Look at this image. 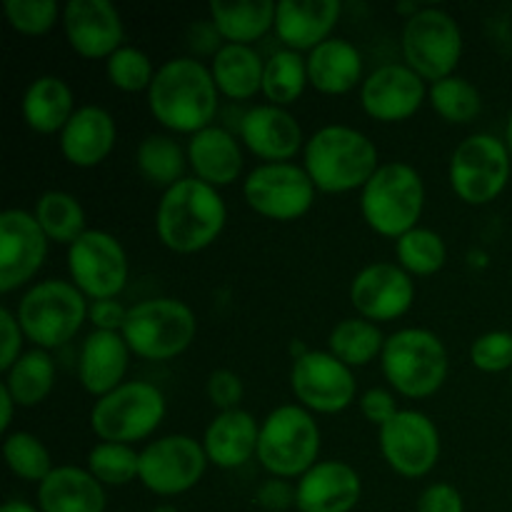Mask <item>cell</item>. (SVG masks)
I'll use <instances>...</instances> for the list:
<instances>
[{
  "mask_svg": "<svg viewBox=\"0 0 512 512\" xmlns=\"http://www.w3.org/2000/svg\"><path fill=\"white\" fill-rule=\"evenodd\" d=\"M148 103L165 128L195 135L218 113V85L200 60L173 58L155 73Z\"/></svg>",
  "mask_w": 512,
  "mask_h": 512,
  "instance_id": "6da1fadb",
  "label": "cell"
},
{
  "mask_svg": "<svg viewBox=\"0 0 512 512\" xmlns=\"http://www.w3.org/2000/svg\"><path fill=\"white\" fill-rule=\"evenodd\" d=\"M225 218L228 210L218 190L198 178H185L165 190L155 215V230L163 245L175 253H198L218 238Z\"/></svg>",
  "mask_w": 512,
  "mask_h": 512,
  "instance_id": "7a4b0ae2",
  "label": "cell"
},
{
  "mask_svg": "<svg viewBox=\"0 0 512 512\" xmlns=\"http://www.w3.org/2000/svg\"><path fill=\"white\" fill-rule=\"evenodd\" d=\"M373 140L348 125L320 128L305 143V170L323 193H348L368 185L378 170Z\"/></svg>",
  "mask_w": 512,
  "mask_h": 512,
  "instance_id": "3957f363",
  "label": "cell"
},
{
  "mask_svg": "<svg viewBox=\"0 0 512 512\" xmlns=\"http://www.w3.org/2000/svg\"><path fill=\"white\" fill-rule=\"evenodd\" d=\"M425 205V185L408 163H385L363 188L360 208L370 228L388 238H403L415 228Z\"/></svg>",
  "mask_w": 512,
  "mask_h": 512,
  "instance_id": "277c9868",
  "label": "cell"
},
{
  "mask_svg": "<svg viewBox=\"0 0 512 512\" xmlns=\"http://www.w3.org/2000/svg\"><path fill=\"white\" fill-rule=\"evenodd\" d=\"M383 370L398 393L408 398H428L448 378V350L430 330H398L385 340Z\"/></svg>",
  "mask_w": 512,
  "mask_h": 512,
  "instance_id": "5b68a950",
  "label": "cell"
},
{
  "mask_svg": "<svg viewBox=\"0 0 512 512\" xmlns=\"http://www.w3.org/2000/svg\"><path fill=\"white\" fill-rule=\"evenodd\" d=\"M88 310L78 285L68 280H45L23 295L15 318L40 350H48L73 340L88 318Z\"/></svg>",
  "mask_w": 512,
  "mask_h": 512,
  "instance_id": "8992f818",
  "label": "cell"
},
{
  "mask_svg": "<svg viewBox=\"0 0 512 512\" xmlns=\"http://www.w3.org/2000/svg\"><path fill=\"white\" fill-rule=\"evenodd\" d=\"M320 453V428L300 405H283L265 418L258 460L275 478H303Z\"/></svg>",
  "mask_w": 512,
  "mask_h": 512,
  "instance_id": "52a82bcc",
  "label": "cell"
},
{
  "mask_svg": "<svg viewBox=\"0 0 512 512\" xmlns=\"http://www.w3.org/2000/svg\"><path fill=\"white\" fill-rule=\"evenodd\" d=\"M123 338L145 360H170L183 353L195 338V315L173 298H153L128 308Z\"/></svg>",
  "mask_w": 512,
  "mask_h": 512,
  "instance_id": "ba28073f",
  "label": "cell"
},
{
  "mask_svg": "<svg viewBox=\"0 0 512 512\" xmlns=\"http://www.w3.org/2000/svg\"><path fill=\"white\" fill-rule=\"evenodd\" d=\"M165 418V398L155 385L130 380L98 398L90 410L93 433L103 443L130 445L148 438Z\"/></svg>",
  "mask_w": 512,
  "mask_h": 512,
  "instance_id": "9c48e42d",
  "label": "cell"
},
{
  "mask_svg": "<svg viewBox=\"0 0 512 512\" xmlns=\"http://www.w3.org/2000/svg\"><path fill=\"white\" fill-rule=\"evenodd\" d=\"M403 53L423 80L450 78L463 55V33L453 15L440 8H420L403 30Z\"/></svg>",
  "mask_w": 512,
  "mask_h": 512,
  "instance_id": "30bf717a",
  "label": "cell"
},
{
  "mask_svg": "<svg viewBox=\"0 0 512 512\" xmlns=\"http://www.w3.org/2000/svg\"><path fill=\"white\" fill-rule=\"evenodd\" d=\"M510 180V150L500 138L478 133L465 138L450 160V185L470 205L498 198Z\"/></svg>",
  "mask_w": 512,
  "mask_h": 512,
  "instance_id": "8fae6325",
  "label": "cell"
},
{
  "mask_svg": "<svg viewBox=\"0 0 512 512\" xmlns=\"http://www.w3.org/2000/svg\"><path fill=\"white\" fill-rule=\"evenodd\" d=\"M68 268L73 283L93 300L115 298L128 280V258L110 233L85 230L68 250Z\"/></svg>",
  "mask_w": 512,
  "mask_h": 512,
  "instance_id": "7c38bea8",
  "label": "cell"
},
{
  "mask_svg": "<svg viewBox=\"0 0 512 512\" xmlns=\"http://www.w3.org/2000/svg\"><path fill=\"white\" fill-rule=\"evenodd\" d=\"M245 200L255 213L273 220H295L310 210L315 183L308 170L293 163H265L248 175Z\"/></svg>",
  "mask_w": 512,
  "mask_h": 512,
  "instance_id": "4fadbf2b",
  "label": "cell"
},
{
  "mask_svg": "<svg viewBox=\"0 0 512 512\" xmlns=\"http://www.w3.org/2000/svg\"><path fill=\"white\" fill-rule=\"evenodd\" d=\"M208 455L198 440L188 435H168L140 453V475L145 488L155 495H180L200 483Z\"/></svg>",
  "mask_w": 512,
  "mask_h": 512,
  "instance_id": "5bb4252c",
  "label": "cell"
},
{
  "mask_svg": "<svg viewBox=\"0 0 512 512\" xmlns=\"http://www.w3.org/2000/svg\"><path fill=\"white\" fill-rule=\"evenodd\" d=\"M380 450L395 473L423 478L440 458V433L428 415L398 410V415L380 428Z\"/></svg>",
  "mask_w": 512,
  "mask_h": 512,
  "instance_id": "9a60e30c",
  "label": "cell"
},
{
  "mask_svg": "<svg viewBox=\"0 0 512 512\" xmlns=\"http://www.w3.org/2000/svg\"><path fill=\"white\" fill-rule=\"evenodd\" d=\"M293 393L318 413H340L355 398V378L343 360L333 353L308 350L298 355L290 373Z\"/></svg>",
  "mask_w": 512,
  "mask_h": 512,
  "instance_id": "2e32d148",
  "label": "cell"
},
{
  "mask_svg": "<svg viewBox=\"0 0 512 512\" xmlns=\"http://www.w3.org/2000/svg\"><path fill=\"white\" fill-rule=\"evenodd\" d=\"M48 235L35 215L25 210H5L0 215V293L28 283L43 265Z\"/></svg>",
  "mask_w": 512,
  "mask_h": 512,
  "instance_id": "e0dca14e",
  "label": "cell"
},
{
  "mask_svg": "<svg viewBox=\"0 0 512 512\" xmlns=\"http://www.w3.org/2000/svg\"><path fill=\"white\" fill-rule=\"evenodd\" d=\"M415 298V288L410 275L400 265L373 263L355 275L350 285V300L360 315L368 320L400 318L410 310Z\"/></svg>",
  "mask_w": 512,
  "mask_h": 512,
  "instance_id": "ac0fdd59",
  "label": "cell"
},
{
  "mask_svg": "<svg viewBox=\"0 0 512 512\" xmlns=\"http://www.w3.org/2000/svg\"><path fill=\"white\" fill-rule=\"evenodd\" d=\"M63 25L73 50L83 58H110L123 48V20L110 0H70Z\"/></svg>",
  "mask_w": 512,
  "mask_h": 512,
  "instance_id": "d6986e66",
  "label": "cell"
},
{
  "mask_svg": "<svg viewBox=\"0 0 512 512\" xmlns=\"http://www.w3.org/2000/svg\"><path fill=\"white\" fill-rule=\"evenodd\" d=\"M365 113L383 123L410 118L425 100V83L410 65L390 63L375 70L360 90Z\"/></svg>",
  "mask_w": 512,
  "mask_h": 512,
  "instance_id": "ffe728a7",
  "label": "cell"
},
{
  "mask_svg": "<svg viewBox=\"0 0 512 512\" xmlns=\"http://www.w3.org/2000/svg\"><path fill=\"white\" fill-rule=\"evenodd\" d=\"M300 512H350L363 495L360 475L340 460H320L295 485Z\"/></svg>",
  "mask_w": 512,
  "mask_h": 512,
  "instance_id": "44dd1931",
  "label": "cell"
},
{
  "mask_svg": "<svg viewBox=\"0 0 512 512\" xmlns=\"http://www.w3.org/2000/svg\"><path fill=\"white\" fill-rule=\"evenodd\" d=\"M240 138L258 158L285 163L303 145V128L280 105H258L240 120Z\"/></svg>",
  "mask_w": 512,
  "mask_h": 512,
  "instance_id": "7402d4cb",
  "label": "cell"
},
{
  "mask_svg": "<svg viewBox=\"0 0 512 512\" xmlns=\"http://www.w3.org/2000/svg\"><path fill=\"white\" fill-rule=\"evenodd\" d=\"M340 18L338 0H280L275 30L288 50H315L325 43Z\"/></svg>",
  "mask_w": 512,
  "mask_h": 512,
  "instance_id": "603a6c76",
  "label": "cell"
},
{
  "mask_svg": "<svg viewBox=\"0 0 512 512\" xmlns=\"http://www.w3.org/2000/svg\"><path fill=\"white\" fill-rule=\"evenodd\" d=\"M115 143V120L98 105H83L60 133V150L78 168L103 163Z\"/></svg>",
  "mask_w": 512,
  "mask_h": 512,
  "instance_id": "cb8c5ba5",
  "label": "cell"
},
{
  "mask_svg": "<svg viewBox=\"0 0 512 512\" xmlns=\"http://www.w3.org/2000/svg\"><path fill=\"white\" fill-rule=\"evenodd\" d=\"M128 343L123 333H110V330H93L85 338L83 350H80V383L90 395L113 393L120 388L125 370H128Z\"/></svg>",
  "mask_w": 512,
  "mask_h": 512,
  "instance_id": "d4e9b609",
  "label": "cell"
},
{
  "mask_svg": "<svg viewBox=\"0 0 512 512\" xmlns=\"http://www.w3.org/2000/svg\"><path fill=\"white\" fill-rule=\"evenodd\" d=\"M260 428L245 410H225L205 430V455L218 468H240L258 455Z\"/></svg>",
  "mask_w": 512,
  "mask_h": 512,
  "instance_id": "484cf974",
  "label": "cell"
},
{
  "mask_svg": "<svg viewBox=\"0 0 512 512\" xmlns=\"http://www.w3.org/2000/svg\"><path fill=\"white\" fill-rule=\"evenodd\" d=\"M40 512H105V490L90 470L63 465L38 488Z\"/></svg>",
  "mask_w": 512,
  "mask_h": 512,
  "instance_id": "4316f807",
  "label": "cell"
},
{
  "mask_svg": "<svg viewBox=\"0 0 512 512\" xmlns=\"http://www.w3.org/2000/svg\"><path fill=\"white\" fill-rule=\"evenodd\" d=\"M188 160L198 173V180L213 185V188L235 183L243 170V153H240L238 140L228 130L215 128V125L190 138Z\"/></svg>",
  "mask_w": 512,
  "mask_h": 512,
  "instance_id": "83f0119b",
  "label": "cell"
},
{
  "mask_svg": "<svg viewBox=\"0 0 512 512\" xmlns=\"http://www.w3.org/2000/svg\"><path fill=\"white\" fill-rule=\"evenodd\" d=\"M363 75V60L358 48L348 40L328 38L318 48L310 50L308 78L320 93L340 95L353 90Z\"/></svg>",
  "mask_w": 512,
  "mask_h": 512,
  "instance_id": "f1b7e54d",
  "label": "cell"
},
{
  "mask_svg": "<svg viewBox=\"0 0 512 512\" xmlns=\"http://www.w3.org/2000/svg\"><path fill=\"white\" fill-rule=\"evenodd\" d=\"M73 93L58 75H40L23 95V118L35 133H63L73 118Z\"/></svg>",
  "mask_w": 512,
  "mask_h": 512,
  "instance_id": "f546056e",
  "label": "cell"
},
{
  "mask_svg": "<svg viewBox=\"0 0 512 512\" xmlns=\"http://www.w3.org/2000/svg\"><path fill=\"white\" fill-rule=\"evenodd\" d=\"M210 73L220 93L233 100H245L263 90L265 63L250 45L228 43L215 50Z\"/></svg>",
  "mask_w": 512,
  "mask_h": 512,
  "instance_id": "4dcf8cb0",
  "label": "cell"
},
{
  "mask_svg": "<svg viewBox=\"0 0 512 512\" xmlns=\"http://www.w3.org/2000/svg\"><path fill=\"white\" fill-rule=\"evenodd\" d=\"M275 10L278 3L273 0H240V3H213L210 18L220 38L235 45H248L268 33L275 25Z\"/></svg>",
  "mask_w": 512,
  "mask_h": 512,
  "instance_id": "1f68e13d",
  "label": "cell"
},
{
  "mask_svg": "<svg viewBox=\"0 0 512 512\" xmlns=\"http://www.w3.org/2000/svg\"><path fill=\"white\" fill-rule=\"evenodd\" d=\"M55 383V363L45 350H30L5 373V388L13 395L15 405L33 408L43 403Z\"/></svg>",
  "mask_w": 512,
  "mask_h": 512,
  "instance_id": "d6a6232c",
  "label": "cell"
},
{
  "mask_svg": "<svg viewBox=\"0 0 512 512\" xmlns=\"http://www.w3.org/2000/svg\"><path fill=\"white\" fill-rule=\"evenodd\" d=\"M35 220L48 240L73 245L85 233V210L78 200L63 190H48L35 203Z\"/></svg>",
  "mask_w": 512,
  "mask_h": 512,
  "instance_id": "836d02e7",
  "label": "cell"
},
{
  "mask_svg": "<svg viewBox=\"0 0 512 512\" xmlns=\"http://www.w3.org/2000/svg\"><path fill=\"white\" fill-rule=\"evenodd\" d=\"M308 78V60L295 50H278L265 60L263 93L270 105H290L303 95Z\"/></svg>",
  "mask_w": 512,
  "mask_h": 512,
  "instance_id": "e575fe53",
  "label": "cell"
},
{
  "mask_svg": "<svg viewBox=\"0 0 512 512\" xmlns=\"http://www.w3.org/2000/svg\"><path fill=\"white\" fill-rule=\"evenodd\" d=\"M385 338L380 328L370 320L348 318L340 320L330 333V353L345 365H368L378 355H383Z\"/></svg>",
  "mask_w": 512,
  "mask_h": 512,
  "instance_id": "d590c367",
  "label": "cell"
},
{
  "mask_svg": "<svg viewBox=\"0 0 512 512\" xmlns=\"http://www.w3.org/2000/svg\"><path fill=\"white\" fill-rule=\"evenodd\" d=\"M138 168L158 188H173L185 173V153L170 135H148L138 145Z\"/></svg>",
  "mask_w": 512,
  "mask_h": 512,
  "instance_id": "8d00e7d4",
  "label": "cell"
},
{
  "mask_svg": "<svg viewBox=\"0 0 512 512\" xmlns=\"http://www.w3.org/2000/svg\"><path fill=\"white\" fill-rule=\"evenodd\" d=\"M430 103H433L435 113L448 120V123H473L480 115V108H483L478 88L470 80L455 78V75L433 83Z\"/></svg>",
  "mask_w": 512,
  "mask_h": 512,
  "instance_id": "74e56055",
  "label": "cell"
},
{
  "mask_svg": "<svg viewBox=\"0 0 512 512\" xmlns=\"http://www.w3.org/2000/svg\"><path fill=\"white\" fill-rule=\"evenodd\" d=\"M395 253H398L400 268L415 275L438 273L448 258L445 240L428 228H413L403 238H398Z\"/></svg>",
  "mask_w": 512,
  "mask_h": 512,
  "instance_id": "f35d334b",
  "label": "cell"
},
{
  "mask_svg": "<svg viewBox=\"0 0 512 512\" xmlns=\"http://www.w3.org/2000/svg\"><path fill=\"white\" fill-rule=\"evenodd\" d=\"M88 468L103 485H125L140 475V453L130 445L98 443L90 450Z\"/></svg>",
  "mask_w": 512,
  "mask_h": 512,
  "instance_id": "ab89813d",
  "label": "cell"
},
{
  "mask_svg": "<svg viewBox=\"0 0 512 512\" xmlns=\"http://www.w3.org/2000/svg\"><path fill=\"white\" fill-rule=\"evenodd\" d=\"M3 453L8 468L23 480L43 483V480L55 470L53 465H50L48 448L30 433L8 435L3 443Z\"/></svg>",
  "mask_w": 512,
  "mask_h": 512,
  "instance_id": "60d3db41",
  "label": "cell"
},
{
  "mask_svg": "<svg viewBox=\"0 0 512 512\" xmlns=\"http://www.w3.org/2000/svg\"><path fill=\"white\" fill-rule=\"evenodd\" d=\"M108 78L115 88L125 93H138L150 88L155 73L150 58L138 48H120L108 58Z\"/></svg>",
  "mask_w": 512,
  "mask_h": 512,
  "instance_id": "b9f144b4",
  "label": "cell"
},
{
  "mask_svg": "<svg viewBox=\"0 0 512 512\" xmlns=\"http://www.w3.org/2000/svg\"><path fill=\"white\" fill-rule=\"evenodd\" d=\"M5 15L20 33L43 35L58 20V3L55 0H5Z\"/></svg>",
  "mask_w": 512,
  "mask_h": 512,
  "instance_id": "7bdbcfd3",
  "label": "cell"
},
{
  "mask_svg": "<svg viewBox=\"0 0 512 512\" xmlns=\"http://www.w3.org/2000/svg\"><path fill=\"white\" fill-rule=\"evenodd\" d=\"M470 360L485 373H500L512 368V335L505 330L480 335L470 348Z\"/></svg>",
  "mask_w": 512,
  "mask_h": 512,
  "instance_id": "ee69618b",
  "label": "cell"
},
{
  "mask_svg": "<svg viewBox=\"0 0 512 512\" xmlns=\"http://www.w3.org/2000/svg\"><path fill=\"white\" fill-rule=\"evenodd\" d=\"M208 395L220 413L225 410H238L243 400V380L233 370H215L208 378Z\"/></svg>",
  "mask_w": 512,
  "mask_h": 512,
  "instance_id": "f6af8a7d",
  "label": "cell"
},
{
  "mask_svg": "<svg viewBox=\"0 0 512 512\" xmlns=\"http://www.w3.org/2000/svg\"><path fill=\"white\" fill-rule=\"evenodd\" d=\"M0 370L8 373L20 358V343H23V328H20L18 318L10 313L8 308L0 310Z\"/></svg>",
  "mask_w": 512,
  "mask_h": 512,
  "instance_id": "bcb514c9",
  "label": "cell"
},
{
  "mask_svg": "<svg viewBox=\"0 0 512 512\" xmlns=\"http://www.w3.org/2000/svg\"><path fill=\"white\" fill-rule=\"evenodd\" d=\"M418 512H465L463 495L448 483H435L423 490L418 500Z\"/></svg>",
  "mask_w": 512,
  "mask_h": 512,
  "instance_id": "7dc6e473",
  "label": "cell"
},
{
  "mask_svg": "<svg viewBox=\"0 0 512 512\" xmlns=\"http://www.w3.org/2000/svg\"><path fill=\"white\" fill-rule=\"evenodd\" d=\"M360 408H363V415L370 420V423L380 425L383 428L388 420H393L398 415V405H395V398L383 388H373L360 398Z\"/></svg>",
  "mask_w": 512,
  "mask_h": 512,
  "instance_id": "c3c4849f",
  "label": "cell"
},
{
  "mask_svg": "<svg viewBox=\"0 0 512 512\" xmlns=\"http://www.w3.org/2000/svg\"><path fill=\"white\" fill-rule=\"evenodd\" d=\"M295 495H298V490L288 480L273 478L258 488V503L270 512H285L295 505Z\"/></svg>",
  "mask_w": 512,
  "mask_h": 512,
  "instance_id": "681fc988",
  "label": "cell"
},
{
  "mask_svg": "<svg viewBox=\"0 0 512 512\" xmlns=\"http://www.w3.org/2000/svg\"><path fill=\"white\" fill-rule=\"evenodd\" d=\"M88 318L93 320L95 330H110V333H118V330H123L125 318H128V308H123L115 298L93 300V305H90L88 310Z\"/></svg>",
  "mask_w": 512,
  "mask_h": 512,
  "instance_id": "f907efd6",
  "label": "cell"
},
{
  "mask_svg": "<svg viewBox=\"0 0 512 512\" xmlns=\"http://www.w3.org/2000/svg\"><path fill=\"white\" fill-rule=\"evenodd\" d=\"M13 405H15V400H13V395H10V390L5 388V383L0 385V408H3V415H0V430H8V425H10V420H13Z\"/></svg>",
  "mask_w": 512,
  "mask_h": 512,
  "instance_id": "816d5d0a",
  "label": "cell"
},
{
  "mask_svg": "<svg viewBox=\"0 0 512 512\" xmlns=\"http://www.w3.org/2000/svg\"><path fill=\"white\" fill-rule=\"evenodd\" d=\"M0 512H38L33 508V505L23 503V500H8V503L3 505V510Z\"/></svg>",
  "mask_w": 512,
  "mask_h": 512,
  "instance_id": "f5cc1de1",
  "label": "cell"
},
{
  "mask_svg": "<svg viewBox=\"0 0 512 512\" xmlns=\"http://www.w3.org/2000/svg\"><path fill=\"white\" fill-rule=\"evenodd\" d=\"M153 512H178V508H173V505H158Z\"/></svg>",
  "mask_w": 512,
  "mask_h": 512,
  "instance_id": "db71d44e",
  "label": "cell"
},
{
  "mask_svg": "<svg viewBox=\"0 0 512 512\" xmlns=\"http://www.w3.org/2000/svg\"><path fill=\"white\" fill-rule=\"evenodd\" d=\"M508 150H510V155H512V115H510V120H508Z\"/></svg>",
  "mask_w": 512,
  "mask_h": 512,
  "instance_id": "11a10c76",
  "label": "cell"
}]
</instances>
